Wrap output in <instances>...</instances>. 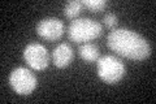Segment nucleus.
<instances>
[{"label":"nucleus","instance_id":"f257e3e1","mask_svg":"<svg viewBox=\"0 0 156 104\" xmlns=\"http://www.w3.org/2000/svg\"><path fill=\"white\" fill-rule=\"evenodd\" d=\"M107 46L130 60H144L151 55V46L146 38L126 27L113 29L107 37Z\"/></svg>","mask_w":156,"mask_h":104},{"label":"nucleus","instance_id":"f03ea898","mask_svg":"<svg viewBox=\"0 0 156 104\" xmlns=\"http://www.w3.org/2000/svg\"><path fill=\"white\" fill-rule=\"evenodd\" d=\"M103 29L101 25L92 18H76L73 20L68 29V34L72 42L76 43H87L94 41L101 35Z\"/></svg>","mask_w":156,"mask_h":104},{"label":"nucleus","instance_id":"7ed1b4c3","mask_svg":"<svg viewBox=\"0 0 156 104\" xmlns=\"http://www.w3.org/2000/svg\"><path fill=\"white\" fill-rule=\"evenodd\" d=\"M98 63V76L101 81L109 85H115L125 76V65L119 57L105 55L99 57Z\"/></svg>","mask_w":156,"mask_h":104},{"label":"nucleus","instance_id":"20e7f679","mask_svg":"<svg viewBox=\"0 0 156 104\" xmlns=\"http://www.w3.org/2000/svg\"><path fill=\"white\" fill-rule=\"evenodd\" d=\"M9 83H11V87L18 95H30L35 90L38 85V80L29 69L20 66L11 73Z\"/></svg>","mask_w":156,"mask_h":104},{"label":"nucleus","instance_id":"39448f33","mask_svg":"<svg viewBox=\"0 0 156 104\" xmlns=\"http://www.w3.org/2000/svg\"><path fill=\"white\" fill-rule=\"evenodd\" d=\"M23 59L27 65L35 70H44L50 64L47 48L39 43H29L23 49Z\"/></svg>","mask_w":156,"mask_h":104},{"label":"nucleus","instance_id":"423d86ee","mask_svg":"<svg viewBox=\"0 0 156 104\" xmlns=\"http://www.w3.org/2000/svg\"><path fill=\"white\" fill-rule=\"evenodd\" d=\"M64 30H65L64 22L56 17L43 18L37 25L38 35L50 42H55L57 39H60L61 35L64 34Z\"/></svg>","mask_w":156,"mask_h":104},{"label":"nucleus","instance_id":"0eeeda50","mask_svg":"<svg viewBox=\"0 0 156 104\" xmlns=\"http://www.w3.org/2000/svg\"><path fill=\"white\" fill-rule=\"evenodd\" d=\"M73 57H74V52H73L72 47L68 43H60L57 47L53 48L52 52V60L55 66L57 68H65L72 63Z\"/></svg>","mask_w":156,"mask_h":104},{"label":"nucleus","instance_id":"6e6552de","mask_svg":"<svg viewBox=\"0 0 156 104\" xmlns=\"http://www.w3.org/2000/svg\"><path fill=\"white\" fill-rule=\"evenodd\" d=\"M80 56L86 63H96L100 57V52L98 46L87 42L80 47Z\"/></svg>","mask_w":156,"mask_h":104},{"label":"nucleus","instance_id":"1a4fd4ad","mask_svg":"<svg viewBox=\"0 0 156 104\" xmlns=\"http://www.w3.org/2000/svg\"><path fill=\"white\" fill-rule=\"evenodd\" d=\"M82 3L78 2V0H72V2H68L64 7V14L65 17L76 20V17H78V14L82 11Z\"/></svg>","mask_w":156,"mask_h":104},{"label":"nucleus","instance_id":"9d476101","mask_svg":"<svg viewBox=\"0 0 156 104\" xmlns=\"http://www.w3.org/2000/svg\"><path fill=\"white\" fill-rule=\"evenodd\" d=\"M81 3L83 7L89 8L91 12H101L107 5L105 0H83Z\"/></svg>","mask_w":156,"mask_h":104},{"label":"nucleus","instance_id":"9b49d317","mask_svg":"<svg viewBox=\"0 0 156 104\" xmlns=\"http://www.w3.org/2000/svg\"><path fill=\"white\" fill-rule=\"evenodd\" d=\"M103 22H104V25L107 27L112 29V27H115L117 25V22H119V18H117V16L115 13H107L105 16L103 17Z\"/></svg>","mask_w":156,"mask_h":104}]
</instances>
